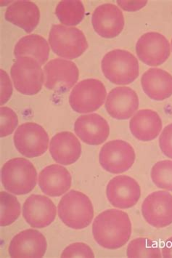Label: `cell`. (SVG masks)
<instances>
[{
    "mask_svg": "<svg viewBox=\"0 0 172 258\" xmlns=\"http://www.w3.org/2000/svg\"><path fill=\"white\" fill-rule=\"evenodd\" d=\"M130 218L125 212L110 209L100 213L93 223V234L100 246L116 249L125 245L132 235Z\"/></svg>",
    "mask_w": 172,
    "mask_h": 258,
    "instance_id": "cell-1",
    "label": "cell"
},
{
    "mask_svg": "<svg viewBox=\"0 0 172 258\" xmlns=\"http://www.w3.org/2000/svg\"><path fill=\"white\" fill-rule=\"evenodd\" d=\"M57 213L65 226L81 230L91 224L94 218V208L88 196L72 190L62 197L57 206Z\"/></svg>",
    "mask_w": 172,
    "mask_h": 258,
    "instance_id": "cell-2",
    "label": "cell"
},
{
    "mask_svg": "<svg viewBox=\"0 0 172 258\" xmlns=\"http://www.w3.org/2000/svg\"><path fill=\"white\" fill-rule=\"evenodd\" d=\"M2 183L10 193L25 195L35 188L37 172L34 164L24 158H14L3 165Z\"/></svg>",
    "mask_w": 172,
    "mask_h": 258,
    "instance_id": "cell-3",
    "label": "cell"
},
{
    "mask_svg": "<svg viewBox=\"0 0 172 258\" xmlns=\"http://www.w3.org/2000/svg\"><path fill=\"white\" fill-rule=\"evenodd\" d=\"M101 68L105 77L116 85H129L139 76L138 60L127 50L116 49L108 52L103 57Z\"/></svg>",
    "mask_w": 172,
    "mask_h": 258,
    "instance_id": "cell-4",
    "label": "cell"
},
{
    "mask_svg": "<svg viewBox=\"0 0 172 258\" xmlns=\"http://www.w3.org/2000/svg\"><path fill=\"white\" fill-rule=\"evenodd\" d=\"M49 44L57 55L67 59L81 56L88 48L86 37L80 29L61 24L52 25Z\"/></svg>",
    "mask_w": 172,
    "mask_h": 258,
    "instance_id": "cell-5",
    "label": "cell"
},
{
    "mask_svg": "<svg viewBox=\"0 0 172 258\" xmlns=\"http://www.w3.org/2000/svg\"><path fill=\"white\" fill-rule=\"evenodd\" d=\"M11 75L15 88L23 95L37 94L45 82L44 71L32 57L18 58L11 68Z\"/></svg>",
    "mask_w": 172,
    "mask_h": 258,
    "instance_id": "cell-6",
    "label": "cell"
},
{
    "mask_svg": "<svg viewBox=\"0 0 172 258\" xmlns=\"http://www.w3.org/2000/svg\"><path fill=\"white\" fill-rule=\"evenodd\" d=\"M106 87L96 79H88L78 82L69 96L70 106L77 113L94 112L106 101Z\"/></svg>",
    "mask_w": 172,
    "mask_h": 258,
    "instance_id": "cell-7",
    "label": "cell"
},
{
    "mask_svg": "<svg viewBox=\"0 0 172 258\" xmlns=\"http://www.w3.org/2000/svg\"><path fill=\"white\" fill-rule=\"evenodd\" d=\"M16 149L27 158L43 155L49 147L48 134L42 126L33 122L20 125L13 137Z\"/></svg>",
    "mask_w": 172,
    "mask_h": 258,
    "instance_id": "cell-8",
    "label": "cell"
},
{
    "mask_svg": "<svg viewBox=\"0 0 172 258\" xmlns=\"http://www.w3.org/2000/svg\"><path fill=\"white\" fill-rule=\"evenodd\" d=\"M133 147L126 141L115 140L101 148L99 162L105 170L112 174H121L129 170L135 161Z\"/></svg>",
    "mask_w": 172,
    "mask_h": 258,
    "instance_id": "cell-9",
    "label": "cell"
},
{
    "mask_svg": "<svg viewBox=\"0 0 172 258\" xmlns=\"http://www.w3.org/2000/svg\"><path fill=\"white\" fill-rule=\"evenodd\" d=\"M45 88L67 91L78 81L79 72L76 63L61 58L52 59L44 67Z\"/></svg>",
    "mask_w": 172,
    "mask_h": 258,
    "instance_id": "cell-10",
    "label": "cell"
},
{
    "mask_svg": "<svg viewBox=\"0 0 172 258\" xmlns=\"http://www.w3.org/2000/svg\"><path fill=\"white\" fill-rule=\"evenodd\" d=\"M144 219L156 228L172 224V195L166 190H158L147 196L142 205Z\"/></svg>",
    "mask_w": 172,
    "mask_h": 258,
    "instance_id": "cell-11",
    "label": "cell"
},
{
    "mask_svg": "<svg viewBox=\"0 0 172 258\" xmlns=\"http://www.w3.org/2000/svg\"><path fill=\"white\" fill-rule=\"evenodd\" d=\"M136 52L141 61L158 67L166 61L171 54L168 39L158 32L143 34L136 44Z\"/></svg>",
    "mask_w": 172,
    "mask_h": 258,
    "instance_id": "cell-12",
    "label": "cell"
},
{
    "mask_svg": "<svg viewBox=\"0 0 172 258\" xmlns=\"http://www.w3.org/2000/svg\"><path fill=\"white\" fill-rule=\"evenodd\" d=\"M106 196L114 208L129 209L138 202L141 188L139 183L132 177L119 175L110 180L106 188Z\"/></svg>",
    "mask_w": 172,
    "mask_h": 258,
    "instance_id": "cell-13",
    "label": "cell"
},
{
    "mask_svg": "<svg viewBox=\"0 0 172 258\" xmlns=\"http://www.w3.org/2000/svg\"><path fill=\"white\" fill-rule=\"evenodd\" d=\"M23 217L26 223L34 228H43L55 221L57 209L48 197L32 195L23 205Z\"/></svg>",
    "mask_w": 172,
    "mask_h": 258,
    "instance_id": "cell-14",
    "label": "cell"
},
{
    "mask_svg": "<svg viewBox=\"0 0 172 258\" xmlns=\"http://www.w3.org/2000/svg\"><path fill=\"white\" fill-rule=\"evenodd\" d=\"M46 238L37 230L21 231L13 238L8 248L11 257H42L47 250Z\"/></svg>",
    "mask_w": 172,
    "mask_h": 258,
    "instance_id": "cell-15",
    "label": "cell"
},
{
    "mask_svg": "<svg viewBox=\"0 0 172 258\" xmlns=\"http://www.w3.org/2000/svg\"><path fill=\"white\" fill-rule=\"evenodd\" d=\"M92 24L98 35L111 39L119 36L124 27V17L120 8L113 4H103L95 10Z\"/></svg>",
    "mask_w": 172,
    "mask_h": 258,
    "instance_id": "cell-16",
    "label": "cell"
},
{
    "mask_svg": "<svg viewBox=\"0 0 172 258\" xmlns=\"http://www.w3.org/2000/svg\"><path fill=\"white\" fill-rule=\"evenodd\" d=\"M105 106L110 116L114 119H128L138 109V95L132 89L127 87L116 88L108 95Z\"/></svg>",
    "mask_w": 172,
    "mask_h": 258,
    "instance_id": "cell-17",
    "label": "cell"
},
{
    "mask_svg": "<svg viewBox=\"0 0 172 258\" xmlns=\"http://www.w3.org/2000/svg\"><path fill=\"white\" fill-rule=\"evenodd\" d=\"M75 133L81 141L91 146H98L109 138V123L98 113L82 115L74 124Z\"/></svg>",
    "mask_w": 172,
    "mask_h": 258,
    "instance_id": "cell-18",
    "label": "cell"
},
{
    "mask_svg": "<svg viewBox=\"0 0 172 258\" xmlns=\"http://www.w3.org/2000/svg\"><path fill=\"white\" fill-rule=\"evenodd\" d=\"M39 186L45 195L51 197L63 195L71 186L72 177L68 170L59 164H51L41 171Z\"/></svg>",
    "mask_w": 172,
    "mask_h": 258,
    "instance_id": "cell-19",
    "label": "cell"
},
{
    "mask_svg": "<svg viewBox=\"0 0 172 258\" xmlns=\"http://www.w3.org/2000/svg\"><path fill=\"white\" fill-rule=\"evenodd\" d=\"M50 153L57 163L70 165L81 157V144L72 133H58L50 141Z\"/></svg>",
    "mask_w": 172,
    "mask_h": 258,
    "instance_id": "cell-20",
    "label": "cell"
},
{
    "mask_svg": "<svg viewBox=\"0 0 172 258\" xmlns=\"http://www.w3.org/2000/svg\"><path fill=\"white\" fill-rule=\"evenodd\" d=\"M129 128L135 139L148 142L159 136L162 130V121L158 113L153 110H140L131 119Z\"/></svg>",
    "mask_w": 172,
    "mask_h": 258,
    "instance_id": "cell-21",
    "label": "cell"
},
{
    "mask_svg": "<svg viewBox=\"0 0 172 258\" xmlns=\"http://www.w3.org/2000/svg\"><path fill=\"white\" fill-rule=\"evenodd\" d=\"M141 85L145 94L154 101H164L172 95V76L160 69H150L142 75Z\"/></svg>",
    "mask_w": 172,
    "mask_h": 258,
    "instance_id": "cell-22",
    "label": "cell"
},
{
    "mask_svg": "<svg viewBox=\"0 0 172 258\" xmlns=\"http://www.w3.org/2000/svg\"><path fill=\"white\" fill-rule=\"evenodd\" d=\"M40 12L37 5L30 1H17L8 6L6 19L27 33L34 30L39 24Z\"/></svg>",
    "mask_w": 172,
    "mask_h": 258,
    "instance_id": "cell-23",
    "label": "cell"
},
{
    "mask_svg": "<svg viewBox=\"0 0 172 258\" xmlns=\"http://www.w3.org/2000/svg\"><path fill=\"white\" fill-rule=\"evenodd\" d=\"M50 47L45 38L38 34H30L21 38L14 49L15 57H32L41 66L48 60Z\"/></svg>",
    "mask_w": 172,
    "mask_h": 258,
    "instance_id": "cell-24",
    "label": "cell"
},
{
    "mask_svg": "<svg viewBox=\"0 0 172 258\" xmlns=\"http://www.w3.org/2000/svg\"><path fill=\"white\" fill-rule=\"evenodd\" d=\"M55 14L62 24L72 27L82 21L85 14L84 7L81 1H61L56 7Z\"/></svg>",
    "mask_w": 172,
    "mask_h": 258,
    "instance_id": "cell-25",
    "label": "cell"
},
{
    "mask_svg": "<svg viewBox=\"0 0 172 258\" xmlns=\"http://www.w3.org/2000/svg\"><path fill=\"white\" fill-rule=\"evenodd\" d=\"M0 206L1 226H8L13 224L21 215V208L19 200L14 195L10 194V192L1 191Z\"/></svg>",
    "mask_w": 172,
    "mask_h": 258,
    "instance_id": "cell-26",
    "label": "cell"
},
{
    "mask_svg": "<svg viewBox=\"0 0 172 258\" xmlns=\"http://www.w3.org/2000/svg\"><path fill=\"white\" fill-rule=\"evenodd\" d=\"M128 257H161L162 253L158 244L148 238H137L132 240L127 246Z\"/></svg>",
    "mask_w": 172,
    "mask_h": 258,
    "instance_id": "cell-27",
    "label": "cell"
},
{
    "mask_svg": "<svg viewBox=\"0 0 172 258\" xmlns=\"http://www.w3.org/2000/svg\"><path fill=\"white\" fill-rule=\"evenodd\" d=\"M150 176L158 188L172 191V161H160L155 163Z\"/></svg>",
    "mask_w": 172,
    "mask_h": 258,
    "instance_id": "cell-28",
    "label": "cell"
},
{
    "mask_svg": "<svg viewBox=\"0 0 172 258\" xmlns=\"http://www.w3.org/2000/svg\"><path fill=\"white\" fill-rule=\"evenodd\" d=\"M1 127H0V136L1 138L7 137L14 132L19 124V118L17 114L11 108L1 107Z\"/></svg>",
    "mask_w": 172,
    "mask_h": 258,
    "instance_id": "cell-29",
    "label": "cell"
},
{
    "mask_svg": "<svg viewBox=\"0 0 172 258\" xmlns=\"http://www.w3.org/2000/svg\"><path fill=\"white\" fill-rule=\"evenodd\" d=\"M61 257H95V254L88 244L76 242L67 246L62 252Z\"/></svg>",
    "mask_w": 172,
    "mask_h": 258,
    "instance_id": "cell-30",
    "label": "cell"
},
{
    "mask_svg": "<svg viewBox=\"0 0 172 258\" xmlns=\"http://www.w3.org/2000/svg\"><path fill=\"white\" fill-rule=\"evenodd\" d=\"M160 150L167 157L172 159V124L167 125L159 138Z\"/></svg>",
    "mask_w": 172,
    "mask_h": 258,
    "instance_id": "cell-31",
    "label": "cell"
},
{
    "mask_svg": "<svg viewBox=\"0 0 172 258\" xmlns=\"http://www.w3.org/2000/svg\"><path fill=\"white\" fill-rule=\"evenodd\" d=\"M13 94V86L9 76L1 70V106L9 101Z\"/></svg>",
    "mask_w": 172,
    "mask_h": 258,
    "instance_id": "cell-32",
    "label": "cell"
},
{
    "mask_svg": "<svg viewBox=\"0 0 172 258\" xmlns=\"http://www.w3.org/2000/svg\"><path fill=\"white\" fill-rule=\"evenodd\" d=\"M147 1H117L118 6L126 11H137L146 6Z\"/></svg>",
    "mask_w": 172,
    "mask_h": 258,
    "instance_id": "cell-33",
    "label": "cell"
},
{
    "mask_svg": "<svg viewBox=\"0 0 172 258\" xmlns=\"http://www.w3.org/2000/svg\"><path fill=\"white\" fill-rule=\"evenodd\" d=\"M161 253L163 257H172V237L166 240L164 246L162 248Z\"/></svg>",
    "mask_w": 172,
    "mask_h": 258,
    "instance_id": "cell-34",
    "label": "cell"
},
{
    "mask_svg": "<svg viewBox=\"0 0 172 258\" xmlns=\"http://www.w3.org/2000/svg\"><path fill=\"white\" fill-rule=\"evenodd\" d=\"M171 48H172V39H171Z\"/></svg>",
    "mask_w": 172,
    "mask_h": 258,
    "instance_id": "cell-35",
    "label": "cell"
}]
</instances>
